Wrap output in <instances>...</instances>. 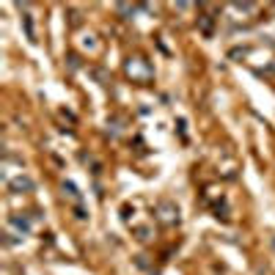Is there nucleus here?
<instances>
[{"label": "nucleus", "instance_id": "8", "mask_svg": "<svg viewBox=\"0 0 275 275\" xmlns=\"http://www.w3.org/2000/svg\"><path fill=\"white\" fill-rule=\"evenodd\" d=\"M272 245H275V237H272Z\"/></svg>", "mask_w": 275, "mask_h": 275}, {"label": "nucleus", "instance_id": "6", "mask_svg": "<svg viewBox=\"0 0 275 275\" xmlns=\"http://www.w3.org/2000/svg\"><path fill=\"white\" fill-rule=\"evenodd\" d=\"M80 44H83L85 50H91V53H94V50L99 47V41H97V36H91V33H88V36H83V39H80Z\"/></svg>", "mask_w": 275, "mask_h": 275}, {"label": "nucleus", "instance_id": "2", "mask_svg": "<svg viewBox=\"0 0 275 275\" xmlns=\"http://www.w3.org/2000/svg\"><path fill=\"white\" fill-rule=\"evenodd\" d=\"M157 217H160V223H165V226H176L179 223V206L173 201H160L157 204Z\"/></svg>", "mask_w": 275, "mask_h": 275}, {"label": "nucleus", "instance_id": "1", "mask_svg": "<svg viewBox=\"0 0 275 275\" xmlns=\"http://www.w3.org/2000/svg\"><path fill=\"white\" fill-rule=\"evenodd\" d=\"M124 72H127V77H132L135 83H149L152 80V66H149L146 58H141V55H135V58L127 61V66H124Z\"/></svg>", "mask_w": 275, "mask_h": 275}, {"label": "nucleus", "instance_id": "5", "mask_svg": "<svg viewBox=\"0 0 275 275\" xmlns=\"http://www.w3.org/2000/svg\"><path fill=\"white\" fill-rule=\"evenodd\" d=\"M212 25H215V17H209V14L198 17V28H201L204 36H212Z\"/></svg>", "mask_w": 275, "mask_h": 275}, {"label": "nucleus", "instance_id": "7", "mask_svg": "<svg viewBox=\"0 0 275 275\" xmlns=\"http://www.w3.org/2000/svg\"><path fill=\"white\" fill-rule=\"evenodd\" d=\"M64 190H69V196H72V198H77V196H80V193H77V187H74V185H64Z\"/></svg>", "mask_w": 275, "mask_h": 275}, {"label": "nucleus", "instance_id": "4", "mask_svg": "<svg viewBox=\"0 0 275 275\" xmlns=\"http://www.w3.org/2000/svg\"><path fill=\"white\" fill-rule=\"evenodd\" d=\"M9 187L14 193H22V190H33V182H30L28 176H17V179H11L9 182Z\"/></svg>", "mask_w": 275, "mask_h": 275}, {"label": "nucleus", "instance_id": "3", "mask_svg": "<svg viewBox=\"0 0 275 275\" xmlns=\"http://www.w3.org/2000/svg\"><path fill=\"white\" fill-rule=\"evenodd\" d=\"M9 226H14V228H20L22 234H28L33 223H30V217H25V215H11L9 217Z\"/></svg>", "mask_w": 275, "mask_h": 275}]
</instances>
